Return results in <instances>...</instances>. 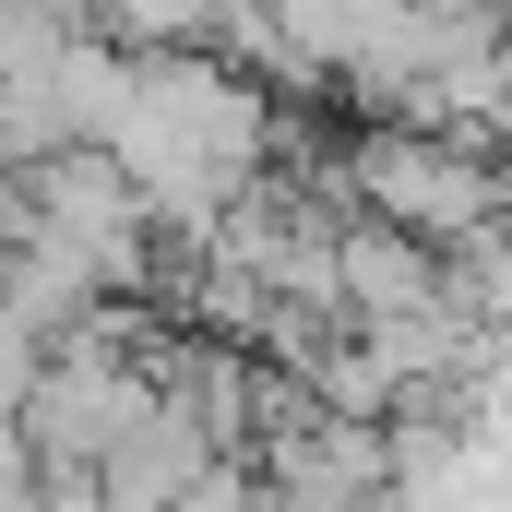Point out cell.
<instances>
[{
  "label": "cell",
  "mask_w": 512,
  "mask_h": 512,
  "mask_svg": "<svg viewBox=\"0 0 512 512\" xmlns=\"http://www.w3.org/2000/svg\"><path fill=\"white\" fill-rule=\"evenodd\" d=\"M334 191H346V215H382L405 239H429L441 262H477L501 251L512 227V179L489 143H465V131L441 120H370L334 143Z\"/></svg>",
  "instance_id": "1"
}]
</instances>
